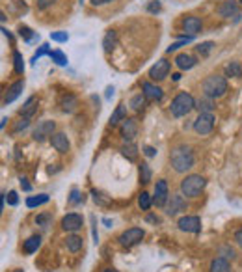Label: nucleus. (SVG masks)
<instances>
[{"mask_svg":"<svg viewBox=\"0 0 242 272\" xmlns=\"http://www.w3.org/2000/svg\"><path fill=\"white\" fill-rule=\"evenodd\" d=\"M207 181L205 177L197 176V174H190L181 181V194L186 198H196L201 194V190L205 189Z\"/></svg>","mask_w":242,"mask_h":272,"instance_id":"4","label":"nucleus"},{"mask_svg":"<svg viewBox=\"0 0 242 272\" xmlns=\"http://www.w3.org/2000/svg\"><path fill=\"white\" fill-rule=\"evenodd\" d=\"M235 240H237V244H239V246L242 248V227L239 229V231H237V233H235Z\"/></svg>","mask_w":242,"mask_h":272,"instance_id":"53","label":"nucleus"},{"mask_svg":"<svg viewBox=\"0 0 242 272\" xmlns=\"http://www.w3.org/2000/svg\"><path fill=\"white\" fill-rule=\"evenodd\" d=\"M50 39H52V41H58V43H65V41L69 39V36H67V32H52V34H50Z\"/></svg>","mask_w":242,"mask_h":272,"instance_id":"43","label":"nucleus"},{"mask_svg":"<svg viewBox=\"0 0 242 272\" xmlns=\"http://www.w3.org/2000/svg\"><path fill=\"white\" fill-rule=\"evenodd\" d=\"M144 153H145V157H149V159H151V157H155V155H157V149H155V147H151V145H145Z\"/></svg>","mask_w":242,"mask_h":272,"instance_id":"48","label":"nucleus"},{"mask_svg":"<svg viewBox=\"0 0 242 272\" xmlns=\"http://www.w3.org/2000/svg\"><path fill=\"white\" fill-rule=\"evenodd\" d=\"M39 246H41V235H32L24 240L23 252L24 254H34V252H37Z\"/></svg>","mask_w":242,"mask_h":272,"instance_id":"21","label":"nucleus"},{"mask_svg":"<svg viewBox=\"0 0 242 272\" xmlns=\"http://www.w3.org/2000/svg\"><path fill=\"white\" fill-rule=\"evenodd\" d=\"M218 15L224 17V19H229V17H235L239 15V4L235 0H226L218 6Z\"/></svg>","mask_w":242,"mask_h":272,"instance_id":"15","label":"nucleus"},{"mask_svg":"<svg viewBox=\"0 0 242 272\" xmlns=\"http://www.w3.org/2000/svg\"><path fill=\"white\" fill-rule=\"evenodd\" d=\"M182 28L188 36H196L199 30H201V19L199 17H194V15H188L182 19Z\"/></svg>","mask_w":242,"mask_h":272,"instance_id":"16","label":"nucleus"},{"mask_svg":"<svg viewBox=\"0 0 242 272\" xmlns=\"http://www.w3.org/2000/svg\"><path fill=\"white\" fill-rule=\"evenodd\" d=\"M147 222H151V224H160V218L155 216V214H147V218H145Z\"/></svg>","mask_w":242,"mask_h":272,"instance_id":"51","label":"nucleus"},{"mask_svg":"<svg viewBox=\"0 0 242 272\" xmlns=\"http://www.w3.org/2000/svg\"><path fill=\"white\" fill-rule=\"evenodd\" d=\"M36 110H37V99L36 97H28L26 103L23 105V108H21V116H24V118H32V116L36 114Z\"/></svg>","mask_w":242,"mask_h":272,"instance_id":"22","label":"nucleus"},{"mask_svg":"<svg viewBox=\"0 0 242 272\" xmlns=\"http://www.w3.org/2000/svg\"><path fill=\"white\" fill-rule=\"evenodd\" d=\"M50 144L58 153H67L69 147H71V144L67 140V134H63V132H54L52 138H50Z\"/></svg>","mask_w":242,"mask_h":272,"instance_id":"14","label":"nucleus"},{"mask_svg":"<svg viewBox=\"0 0 242 272\" xmlns=\"http://www.w3.org/2000/svg\"><path fill=\"white\" fill-rule=\"evenodd\" d=\"M6 121H8V118H6V116H4V118H2V121H0V127H2V129H4V127H6Z\"/></svg>","mask_w":242,"mask_h":272,"instance_id":"56","label":"nucleus"},{"mask_svg":"<svg viewBox=\"0 0 242 272\" xmlns=\"http://www.w3.org/2000/svg\"><path fill=\"white\" fill-rule=\"evenodd\" d=\"M120 130H121V136L125 138V142H133L134 138H136V134H138V123H136V119L133 118L123 119Z\"/></svg>","mask_w":242,"mask_h":272,"instance_id":"13","label":"nucleus"},{"mask_svg":"<svg viewBox=\"0 0 242 272\" xmlns=\"http://www.w3.org/2000/svg\"><path fill=\"white\" fill-rule=\"evenodd\" d=\"M123 119H127V107H125V105H120V107H116V110H114L112 116H110V125H118Z\"/></svg>","mask_w":242,"mask_h":272,"instance_id":"26","label":"nucleus"},{"mask_svg":"<svg viewBox=\"0 0 242 272\" xmlns=\"http://www.w3.org/2000/svg\"><path fill=\"white\" fill-rule=\"evenodd\" d=\"M116 41H118V34H116L114 30H108L105 39H103V48H105V52H112V48L116 47Z\"/></svg>","mask_w":242,"mask_h":272,"instance_id":"27","label":"nucleus"},{"mask_svg":"<svg viewBox=\"0 0 242 272\" xmlns=\"http://www.w3.org/2000/svg\"><path fill=\"white\" fill-rule=\"evenodd\" d=\"M13 69H15L17 75H23L24 73V60L19 50H13Z\"/></svg>","mask_w":242,"mask_h":272,"instance_id":"30","label":"nucleus"},{"mask_svg":"<svg viewBox=\"0 0 242 272\" xmlns=\"http://www.w3.org/2000/svg\"><path fill=\"white\" fill-rule=\"evenodd\" d=\"M212 47H214V43H212V41H203V43H199V45L196 47V50H197L201 56H209V54H211V50H212Z\"/></svg>","mask_w":242,"mask_h":272,"instance_id":"37","label":"nucleus"},{"mask_svg":"<svg viewBox=\"0 0 242 272\" xmlns=\"http://www.w3.org/2000/svg\"><path fill=\"white\" fill-rule=\"evenodd\" d=\"M211 272H231V265L224 257H216L211 263Z\"/></svg>","mask_w":242,"mask_h":272,"instance_id":"25","label":"nucleus"},{"mask_svg":"<svg viewBox=\"0 0 242 272\" xmlns=\"http://www.w3.org/2000/svg\"><path fill=\"white\" fill-rule=\"evenodd\" d=\"M47 201H48V194H39V196L28 198V200H26V205H28L30 209H34V207H39V205H43V203H47Z\"/></svg>","mask_w":242,"mask_h":272,"instance_id":"32","label":"nucleus"},{"mask_svg":"<svg viewBox=\"0 0 242 272\" xmlns=\"http://www.w3.org/2000/svg\"><path fill=\"white\" fill-rule=\"evenodd\" d=\"M214 116L211 114V112H199V116L194 119V130L197 132V134H201V136H205L209 134L211 130L214 129Z\"/></svg>","mask_w":242,"mask_h":272,"instance_id":"5","label":"nucleus"},{"mask_svg":"<svg viewBox=\"0 0 242 272\" xmlns=\"http://www.w3.org/2000/svg\"><path fill=\"white\" fill-rule=\"evenodd\" d=\"M30 127V118H24V116H21V119L15 123V127H13V132L17 134V132H21V130L28 129Z\"/></svg>","mask_w":242,"mask_h":272,"instance_id":"41","label":"nucleus"},{"mask_svg":"<svg viewBox=\"0 0 242 272\" xmlns=\"http://www.w3.org/2000/svg\"><path fill=\"white\" fill-rule=\"evenodd\" d=\"M112 95H114V86H108V88H106V99H110Z\"/></svg>","mask_w":242,"mask_h":272,"instance_id":"54","label":"nucleus"},{"mask_svg":"<svg viewBox=\"0 0 242 272\" xmlns=\"http://www.w3.org/2000/svg\"><path fill=\"white\" fill-rule=\"evenodd\" d=\"M91 224H93V227H91V235H93V242L97 244V240H99V233H97V220H95V216H91Z\"/></svg>","mask_w":242,"mask_h":272,"instance_id":"47","label":"nucleus"},{"mask_svg":"<svg viewBox=\"0 0 242 272\" xmlns=\"http://www.w3.org/2000/svg\"><path fill=\"white\" fill-rule=\"evenodd\" d=\"M186 200H184V196L182 194H171L168 200V207H166V213L168 216H177V214H181L182 211H186Z\"/></svg>","mask_w":242,"mask_h":272,"instance_id":"8","label":"nucleus"},{"mask_svg":"<svg viewBox=\"0 0 242 272\" xmlns=\"http://www.w3.org/2000/svg\"><path fill=\"white\" fill-rule=\"evenodd\" d=\"M93 6H105V4H110V2H114V0H90Z\"/></svg>","mask_w":242,"mask_h":272,"instance_id":"52","label":"nucleus"},{"mask_svg":"<svg viewBox=\"0 0 242 272\" xmlns=\"http://www.w3.org/2000/svg\"><path fill=\"white\" fill-rule=\"evenodd\" d=\"M19 181H21V187H23L24 192H30V190H32V187H30V183H28V179L26 177H21Z\"/></svg>","mask_w":242,"mask_h":272,"instance_id":"50","label":"nucleus"},{"mask_svg":"<svg viewBox=\"0 0 242 272\" xmlns=\"http://www.w3.org/2000/svg\"><path fill=\"white\" fill-rule=\"evenodd\" d=\"M169 62L166 58L158 60L155 65H151V69H149V79L151 80H164L166 77L169 75Z\"/></svg>","mask_w":242,"mask_h":272,"instance_id":"9","label":"nucleus"},{"mask_svg":"<svg viewBox=\"0 0 242 272\" xmlns=\"http://www.w3.org/2000/svg\"><path fill=\"white\" fill-rule=\"evenodd\" d=\"M103 272H118V271H116V269H105Z\"/></svg>","mask_w":242,"mask_h":272,"instance_id":"57","label":"nucleus"},{"mask_svg":"<svg viewBox=\"0 0 242 272\" xmlns=\"http://www.w3.org/2000/svg\"><path fill=\"white\" fill-rule=\"evenodd\" d=\"M142 90H144V95L149 101H160L164 97V92L153 82H144L142 84Z\"/></svg>","mask_w":242,"mask_h":272,"instance_id":"17","label":"nucleus"},{"mask_svg":"<svg viewBox=\"0 0 242 272\" xmlns=\"http://www.w3.org/2000/svg\"><path fill=\"white\" fill-rule=\"evenodd\" d=\"M168 200H169L168 183H166L164 179H160V181H157V185H155V196H153V203H155L157 207H164V205H168Z\"/></svg>","mask_w":242,"mask_h":272,"instance_id":"11","label":"nucleus"},{"mask_svg":"<svg viewBox=\"0 0 242 272\" xmlns=\"http://www.w3.org/2000/svg\"><path fill=\"white\" fill-rule=\"evenodd\" d=\"M197 64V60L190 56V54H179L177 58H175V65L182 69V71H188V69H192L194 65Z\"/></svg>","mask_w":242,"mask_h":272,"instance_id":"20","label":"nucleus"},{"mask_svg":"<svg viewBox=\"0 0 242 272\" xmlns=\"http://www.w3.org/2000/svg\"><path fill=\"white\" fill-rule=\"evenodd\" d=\"M226 77H242V67L239 62H231L226 65Z\"/></svg>","mask_w":242,"mask_h":272,"instance_id":"31","label":"nucleus"},{"mask_svg":"<svg viewBox=\"0 0 242 272\" xmlns=\"http://www.w3.org/2000/svg\"><path fill=\"white\" fill-rule=\"evenodd\" d=\"M50 58H52L54 64H58V65H67V56L61 50H52L50 52Z\"/></svg>","mask_w":242,"mask_h":272,"instance_id":"36","label":"nucleus"},{"mask_svg":"<svg viewBox=\"0 0 242 272\" xmlns=\"http://www.w3.org/2000/svg\"><path fill=\"white\" fill-rule=\"evenodd\" d=\"M19 34H21V37H24L26 41H32V39L36 37V34H34L28 26H21V28H19Z\"/></svg>","mask_w":242,"mask_h":272,"instance_id":"42","label":"nucleus"},{"mask_svg":"<svg viewBox=\"0 0 242 272\" xmlns=\"http://www.w3.org/2000/svg\"><path fill=\"white\" fill-rule=\"evenodd\" d=\"M6 201H8L10 205L15 207V205L19 203V196H17V192H15V190H10V192H8V196H6Z\"/></svg>","mask_w":242,"mask_h":272,"instance_id":"45","label":"nucleus"},{"mask_svg":"<svg viewBox=\"0 0 242 272\" xmlns=\"http://www.w3.org/2000/svg\"><path fill=\"white\" fill-rule=\"evenodd\" d=\"M13 272H24V271H21V269H17V271H13Z\"/></svg>","mask_w":242,"mask_h":272,"instance_id":"58","label":"nucleus"},{"mask_svg":"<svg viewBox=\"0 0 242 272\" xmlns=\"http://www.w3.org/2000/svg\"><path fill=\"white\" fill-rule=\"evenodd\" d=\"M91 194H93V200H95V203H101V205H106V203H108V200H103V198H101V194H99L97 190H93Z\"/></svg>","mask_w":242,"mask_h":272,"instance_id":"49","label":"nucleus"},{"mask_svg":"<svg viewBox=\"0 0 242 272\" xmlns=\"http://www.w3.org/2000/svg\"><path fill=\"white\" fill-rule=\"evenodd\" d=\"M151 176H153V172H151V168L147 162H142L140 164V179H142V183H149L151 181Z\"/></svg>","mask_w":242,"mask_h":272,"instance_id":"34","label":"nucleus"},{"mask_svg":"<svg viewBox=\"0 0 242 272\" xmlns=\"http://www.w3.org/2000/svg\"><path fill=\"white\" fill-rule=\"evenodd\" d=\"M65 246H67V250H69V252H73V254L80 252V250H82V237L69 235L67 239H65Z\"/></svg>","mask_w":242,"mask_h":272,"instance_id":"24","label":"nucleus"},{"mask_svg":"<svg viewBox=\"0 0 242 272\" xmlns=\"http://www.w3.org/2000/svg\"><path fill=\"white\" fill-rule=\"evenodd\" d=\"M196 108H197L199 112H212V110H214V103H212L211 97H203V99L196 101Z\"/></svg>","mask_w":242,"mask_h":272,"instance_id":"29","label":"nucleus"},{"mask_svg":"<svg viewBox=\"0 0 242 272\" xmlns=\"http://www.w3.org/2000/svg\"><path fill=\"white\" fill-rule=\"evenodd\" d=\"M50 222H52V214L50 213H43V214H37L36 216V224L41 225L43 229H47L48 225H50Z\"/></svg>","mask_w":242,"mask_h":272,"instance_id":"35","label":"nucleus"},{"mask_svg":"<svg viewBox=\"0 0 242 272\" xmlns=\"http://www.w3.org/2000/svg\"><path fill=\"white\" fill-rule=\"evenodd\" d=\"M50 52H52V50H50V47H48L47 43H43L41 47L37 48V52H36V54L32 56V64H36L37 60L41 58V56H45V54H48V56H50Z\"/></svg>","mask_w":242,"mask_h":272,"instance_id":"40","label":"nucleus"},{"mask_svg":"<svg viewBox=\"0 0 242 272\" xmlns=\"http://www.w3.org/2000/svg\"><path fill=\"white\" fill-rule=\"evenodd\" d=\"M192 39H194V36H186V37H182L181 41H177V43H171V45L168 47V52H169V54H171V52H175L177 48L184 47V45H186V43H190Z\"/></svg>","mask_w":242,"mask_h":272,"instance_id":"39","label":"nucleus"},{"mask_svg":"<svg viewBox=\"0 0 242 272\" xmlns=\"http://www.w3.org/2000/svg\"><path fill=\"white\" fill-rule=\"evenodd\" d=\"M82 201H84V194L78 189H73L71 196H69V203H71V205H78V203H82Z\"/></svg>","mask_w":242,"mask_h":272,"instance_id":"38","label":"nucleus"},{"mask_svg":"<svg viewBox=\"0 0 242 272\" xmlns=\"http://www.w3.org/2000/svg\"><path fill=\"white\" fill-rule=\"evenodd\" d=\"M103 224L106 225V227H110V225H112V220H110V218H103Z\"/></svg>","mask_w":242,"mask_h":272,"instance_id":"55","label":"nucleus"},{"mask_svg":"<svg viewBox=\"0 0 242 272\" xmlns=\"http://www.w3.org/2000/svg\"><path fill=\"white\" fill-rule=\"evenodd\" d=\"M241 4H242V0H241Z\"/></svg>","mask_w":242,"mask_h":272,"instance_id":"59","label":"nucleus"},{"mask_svg":"<svg viewBox=\"0 0 242 272\" xmlns=\"http://www.w3.org/2000/svg\"><path fill=\"white\" fill-rule=\"evenodd\" d=\"M177 225L181 231H186V233H199L201 231L199 216H182V218H179Z\"/></svg>","mask_w":242,"mask_h":272,"instance_id":"12","label":"nucleus"},{"mask_svg":"<svg viewBox=\"0 0 242 272\" xmlns=\"http://www.w3.org/2000/svg\"><path fill=\"white\" fill-rule=\"evenodd\" d=\"M145 101H147V97H145L144 94H138L134 95L133 99H131V103H129V107L133 108V110H136V112H142L145 107Z\"/></svg>","mask_w":242,"mask_h":272,"instance_id":"28","label":"nucleus"},{"mask_svg":"<svg viewBox=\"0 0 242 272\" xmlns=\"http://www.w3.org/2000/svg\"><path fill=\"white\" fill-rule=\"evenodd\" d=\"M160 2L158 0H151V2H147V12L149 13H158L160 12Z\"/></svg>","mask_w":242,"mask_h":272,"instance_id":"44","label":"nucleus"},{"mask_svg":"<svg viewBox=\"0 0 242 272\" xmlns=\"http://www.w3.org/2000/svg\"><path fill=\"white\" fill-rule=\"evenodd\" d=\"M24 90V80H17V82H13L10 88H8V92H6V97H4V103L6 105H10V103H13L19 95H21V92Z\"/></svg>","mask_w":242,"mask_h":272,"instance_id":"18","label":"nucleus"},{"mask_svg":"<svg viewBox=\"0 0 242 272\" xmlns=\"http://www.w3.org/2000/svg\"><path fill=\"white\" fill-rule=\"evenodd\" d=\"M194 108H196V101H194L192 95L186 94V92H181V94L175 95V99L171 101L169 112L175 118H182V116H188Z\"/></svg>","mask_w":242,"mask_h":272,"instance_id":"2","label":"nucleus"},{"mask_svg":"<svg viewBox=\"0 0 242 272\" xmlns=\"http://www.w3.org/2000/svg\"><path fill=\"white\" fill-rule=\"evenodd\" d=\"M144 229L142 227H131V229H125L123 233L120 235V244L123 248H131L134 244H138V242H142V239H144Z\"/></svg>","mask_w":242,"mask_h":272,"instance_id":"6","label":"nucleus"},{"mask_svg":"<svg viewBox=\"0 0 242 272\" xmlns=\"http://www.w3.org/2000/svg\"><path fill=\"white\" fill-rule=\"evenodd\" d=\"M54 130H56V123L50 121V119H45V121H39L37 123V127L34 129L32 136H34L36 142H45L47 138H52Z\"/></svg>","mask_w":242,"mask_h":272,"instance_id":"7","label":"nucleus"},{"mask_svg":"<svg viewBox=\"0 0 242 272\" xmlns=\"http://www.w3.org/2000/svg\"><path fill=\"white\" fill-rule=\"evenodd\" d=\"M82 224H84V218L78 213H69L61 218V229H63V231H71V233H75V231H78V229L82 227Z\"/></svg>","mask_w":242,"mask_h":272,"instance_id":"10","label":"nucleus"},{"mask_svg":"<svg viewBox=\"0 0 242 272\" xmlns=\"http://www.w3.org/2000/svg\"><path fill=\"white\" fill-rule=\"evenodd\" d=\"M138 205H140V209L142 211H147L151 205H153V200H151V196L147 194V192H142L140 196H138Z\"/></svg>","mask_w":242,"mask_h":272,"instance_id":"33","label":"nucleus"},{"mask_svg":"<svg viewBox=\"0 0 242 272\" xmlns=\"http://www.w3.org/2000/svg\"><path fill=\"white\" fill-rule=\"evenodd\" d=\"M54 2H56V0H37V10H41V12H43V10L50 8Z\"/></svg>","mask_w":242,"mask_h":272,"instance_id":"46","label":"nucleus"},{"mask_svg":"<svg viewBox=\"0 0 242 272\" xmlns=\"http://www.w3.org/2000/svg\"><path fill=\"white\" fill-rule=\"evenodd\" d=\"M60 107L63 112L71 114V112H75L76 107H78V101H76V97H75L73 94H63L60 99Z\"/></svg>","mask_w":242,"mask_h":272,"instance_id":"19","label":"nucleus"},{"mask_svg":"<svg viewBox=\"0 0 242 272\" xmlns=\"http://www.w3.org/2000/svg\"><path fill=\"white\" fill-rule=\"evenodd\" d=\"M203 95L211 97V99H218L227 92V80L222 75H211L203 80Z\"/></svg>","mask_w":242,"mask_h":272,"instance_id":"3","label":"nucleus"},{"mask_svg":"<svg viewBox=\"0 0 242 272\" xmlns=\"http://www.w3.org/2000/svg\"><path fill=\"white\" fill-rule=\"evenodd\" d=\"M169 162L177 174H186L190 168H194L196 159H194L192 149L188 145H177L169 155Z\"/></svg>","mask_w":242,"mask_h":272,"instance_id":"1","label":"nucleus"},{"mask_svg":"<svg viewBox=\"0 0 242 272\" xmlns=\"http://www.w3.org/2000/svg\"><path fill=\"white\" fill-rule=\"evenodd\" d=\"M121 155L127 157L129 160H136L138 159V147L134 142H125L121 145Z\"/></svg>","mask_w":242,"mask_h":272,"instance_id":"23","label":"nucleus"}]
</instances>
